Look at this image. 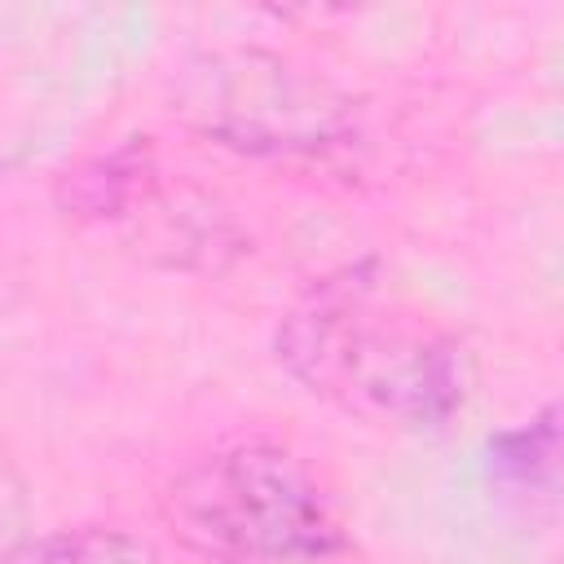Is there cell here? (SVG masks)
<instances>
[{
  "mask_svg": "<svg viewBox=\"0 0 564 564\" xmlns=\"http://www.w3.org/2000/svg\"><path fill=\"white\" fill-rule=\"evenodd\" d=\"M273 352L313 397L379 427H441L467 397L463 344L375 264L322 278L282 317Z\"/></svg>",
  "mask_w": 564,
  "mask_h": 564,
  "instance_id": "1",
  "label": "cell"
},
{
  "mask_svg": "<svg viewBox=\"0 0 564 564\" xmlns=\"http://www.w3.org/2000/svg\"><path fill=\"white\" fill-rule=\"evenodd\" d=\"M167 520L207 564H366L330 494L273 441L194 463L167 494Z\"/></svg>",
  "mask_w": 564,
  "mask_h": 564,
  "instance_id": "2",
  "label": "cell"
},
{
  "mask_svg": "<svg viewBox=\"0 0 564 564\" xmlns=\"http://www.w3.org/2000/svg\"><path fill=\"white\" fill-rule=\"evenodd\" d=\"M172 101L203 137L264 159L330 154L357 132V101L344 88L251 44L198 53L181 70Z\"/></svg>",
  "mask_w": 564,
  "mask_h": 564,
  "instance_id": "3",
  "label": "cell"
},
{
  "mask_svg": "<svg viewBox=\"0 0 564 564\" xmlns=\"http://www.w3.org/2000/svg\"><path fill=\"white\" fill-rule=\"evenodd\" d=\"M62 207L128 234L137 251H163L167 264H216L229 238L225 216L198 189L167 185L150 145H119L62 181Z\"/></svg>",
  "mask_w": 564,
  "mask_h": 564,
  "instance_id": "4",
  "label": "cell"
},
{
  "mask_svg": "<svg viewBox=\"0 0 564 564\" xmlns=\"http://www.w3.org/2000/svg\"><path fill=\"white\" fill-rule=\"evenodd\" d=\"M0 564H159L154 546L128 529H66L35 538Z\"/></svg>",
  "mask_w": 564,
  "mask_h": 564,
  "instance_id": "5",
  "label": "cell"
},
{
  "mask_svg": "<svg viewBox=\"0 0 564 564\" xmlns=\"http://www.w3.org/2000/svg\"><path fill=\"white\" fill-rule=\"evenodd\" d=\"M26 538V502L18 494V480L9 476V467L0 463V560H9L13 551H22Z\"/></svg>",
  "mask_w": 564,
  "mask_h": 564,
  "instance_id": "6",
  "label": "cell"
}]
</instances>
